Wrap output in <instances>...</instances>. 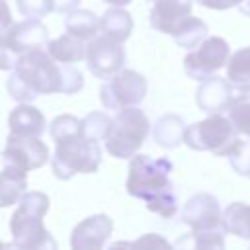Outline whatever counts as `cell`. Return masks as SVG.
Here are the masks:
<instances>
[{
	"mask_svg": "<svg viewBox=\"0 0 250 250\" xmlns=\"http://www.w3.org/2000/svg\"><path fill=\"white\" fill-rule=\"evenodd\" d=\"M45 49L55 61L66 62V64L86 61V55H88V43L68 31L64 35H59L57 39H51Z\"/></svg>",
	"mask_w": 250,
	"mask_h": 250,
	"instance_id": "obj_19",
	"label": "cell"
},
{
	"mask_svg": "<svg viewBox=\"0 0 250 250\" xmlns=\"http://www.w3.org/2000/svg\"><path fill=\"white\" fill-rule=\"evenodd\" d=\"M229 57H230L229 43L219 35H211L205 37L195 49H191L184 57V70L189 78L201 82L217 74L223 66H227Z\"/></svg>",
	"mask_w": 250,
	"mask_h": 250,
	"instance_id": "obj_8",
	"label": "cell"
},
{
	"mask_svg": "<svg viewBox=\"0 0 250 250\" xmlns=\"http://www.w3.org/2000/svg\"><path fill=\"white\" fill-rule=\"evenodd\" d=\"M55 154L51 156V170L59 180H70L76 174H94L102 164L100 143L82 135L55 143Z\"/></svg>",
	"mask_w": 250,
	"mask_h": 250,
	"instance_id": "obj_5",
	"label": "cell"
},
{
	"mask_svg": "<svg viewBox=\"0 0 250 250\" xmlns=\"http://www.w3.org/2000/svg\"><path fill=\"white\" fill-rule=\"evenodd\" d=\"M240 2H242V0H230V4H232V8H234V6H238Z\"/></svg>",
	"mask_w": 250,
	"mask_h": 250,
	"instance_id": "obj_38",
	"label": "cell"
},
{
	"mask_svg": "<svg viewBox=\"0 0 250 250\" xmlns=\"http://www.w3.org/2000/svg\"><path fill=\"white\" fill-rule=\"evenodd\" d=\"M64 62L55 61L45 47L27 51L20 57L6 80V90L16 102H33L43 94L62 92Z\"/></svg>",
	"mask_w": 250,
	"mask_h": 250,
	"instance_id": "obj_2",
	"label": "cell"
},
{
	"mask_svg": "<svg viewBox=\"0 0 250 250\" xmlns=\"http://www.w3.org/2000/svg\"><path fill=\"white\" fill-rule=\"evenodd\" d=\"M133 18L123 6H111L100 16V33L125 43L133 31Z\"/></svg>",
	"mask_w": 250,
	"mask_h": 250,
	"instance_id": "obj_20",
	"label": "cell"
},
{
	"mask_svg": "<svg viewBox=\"0 0 250 250\" xmlns=\"http://www.w3.org/2000/svg\"><path fill=\"white\" fill-rule=\"evenodd\" d=\"M49 135L55 143L59 141H64V139H72V137H78L82 135L80 133V119L70 115V113H62V115H57L51 123H49Z\"/></svg>",
	"mask_w": 250,
	"mask_h": 250,
	"instance_id": "obj_28",
	"label": "cell"
},
{
	"mask_svg": "<svg viewBox=\"0 0 250 250\" xmlns=\"http://www.w3.org/2000/svg\"><path fill=\"white\" fill-rule=\"evenodd\" d=\"M238 131L234 129L229 115L211 113L209 117L188 125L184 135V145L191 150L213 152L215 156H227L234 143L238 141Z\"/></svg>",
	"mask_w": 250,
	"mask_h": 250,
	"instance_id": "obj_6",
	"label": "cell"
},
{
	"mask_svg": "<svg viewBox=\"0 0 250 250\" xmlns=\"http://www.w3.org/2000/svg\"><path fill=\"white\" fill-rule=\"evenodd\" d=\"M102 2H105V4H109V6H127V4H131L133 0H102Z\"/></svg>",
	"mask_w": 250,
	"mask_h": 250,
	"instance_id": "obj_37",
	"label": "cell"
},
{
	"mask_svg": "<svg viewBox=\"0 0 250 250\" xmlns=\"http://www.w3.org/2000/svg\"><path fill=\"white\" fill-rule=\"evenodd\" d=\"M227 115L240 135L250 137V92L232 96V100L227 107Z\"/></svg>",
	"mask_w": 250,
	"mask_h": 250,
	"instance_id": "obj_25",
	"label": "cell"
},
{
	"mask_svg": "<svg viewBox=\"0 0 250 250\" xmlns=\"http://www.w3.org/2000/svg\"><path fill=\"white\" fill-rule=\"evenodd\" d=\"M135 244H162V246H170L164 238H160V236H156V234H146V236H143V238H139Z\"/></svg>",
	"mask_w": 250,
	"mask_h": 250,
	"instance_id": "obj_35",
	"label": "cell"
},
{
	"mask_svg": "<svg viewBox=\"0 0 250 250\" xmlns=\"http://www.w3.org/2000/svg\"><path fill=\"white\" fill-rule=\"evenodd\" d=\"M113 230V221L105 213H96L82 219L70 232V246L74 250L104 248Z\"/></svg>",
	"mask_w": 250,
	"mask_h": 250,
	"instance_id": "obj_12",
	"label": "cell"
},
{
	"mask_svg": "<svg viewBox=\"0 0 250 250\" xmlns=\"http://www.w3.org/2000/svg\"><path fill=\"white\" fill-rule=\"evenodd\" d=\"M193 0H152V8L148 14L150 27L172 35L178 25L191 16Z\"/></svg>",
	"mask_w": 250,
	"mask_h": 250,
	"instance_id": "obj_13",
	"label": "cell"
},
{
	"mask_svg": "<svg viewBox=\"0 0 250 250\" xmlns=\"http://www.w3.org/2000/svg\"><path fill=\"white\" fill-rule=\"evenodd\" d=\"M64 29L88 43L96 35H100V18L90 10L76 8L64 14Z\"/></svg>",
	"mask_w": 250,
	"mask_h": 250,
	"instance_id": "obj_21",
	"label": "cell"
},
{
	"mask_svg": "<svg viewBox=\"0 0 250 250\" xmlns=\"http://www.w3.org/2000/svg\"><path fill=\"white\" fill-rule=\"evenodd\" d=\"M223 223L229 234L250 240V203H229L223 209Z\"/></svg>",
	"mask_w": 250,
	"mask_h": 250,
	"instance_id": "obj_22",
	"label": "cell"
},
{
	"mask_svg": "<svg viewBox=\"0 0 250 250\" xmlns=\"http://www.w3.org/2000/svg\"><path fill=\"white\" fill-rule=\"evenodd\" d=\"M76 8H80V0H55V12L68 14Z\"/></svg>",
	"mask_w": 250,
	"mask_h": 250,
	"instance_id": "obj_33",
	"label": "cell"
},
{
	"mask_svg": "<svg viewBox=\"0 0 250 250\" xmlns=\"http://www.w3.org/2000/svg\"><path fill=\"white\" fill-rule=\"evenodd\" d=\"M125 49L123 43L100 33L92 41H88V55H86V66L88 70L102 80H107L115 72H119L125 66Z\"/></svg>",
	"mask_w": 250,
	"mask_h": 250,
	"instance_id": "obj_9",
	"label": "cell"
},
{
	"mask_svg": "<svg viewBox=\"0 0 250 250\" xmlns=\"http://www.w3.org/2000/svg\"><path fill=\"white\" fill-rule=\"evenodd\" d=\"M27 191V172L14 166L2 164L0 170V209L16 205Z\"/></svg>",
	"mask_w": 250,
	"mask_h": 250,
	"instance_id": "obj_17",
	"label": "cell"
},
{
	"mask_svg": "<svg viewBox=\"0 0 250 250\" xmlns=\"http://www.w3.org/2000/svg\"><path fill=\"white\" fill-rule=\"evenodd\" d=\"M51 160L49 146L41 141V137H21L10 133L6 137V145L2 150V164H14L25 172L37 170Z\"/></svg>",
	"mask_w": 250,
	"mask_h": 250,
	"instance_id": "obj_10",
	"label": "cell"
},
{
	"mask_svg": "<svg viewBox=\"0 0 250 250\" xmlns=\"http://www.w3.org/2000/svg\"><path fill=\"white\" fill-rule=\"evenodd\" d=\"M225 230H205V232H189L182 236L176 246H191V248H223L225 246Z\"/></svg>",
	"mask_w": 250,
	"mask_h": 250,
	"instance_id": "obj_27",
	"label": "cell"
},
{
	"mask_svg": "<svg viewBox=\"0 0 250 250\" xmlns=\"http://www.w3.org/2000/svg\"><path fill=\"white\" fill-rule=\"evenodd\" d=\"M227 156H229L232 170L238 176L250 178V139H244V141L238 139Z\"/></svg>",
	"mask_w": 250,
	"mask_h": 250,
	"instance_id": "obj_29",
	"label": "cell"
},
{
	"mask_svg": "<svg viewBox=\"0 0 250 250\" xmlns=\"http://www.w3.org/2000/svg\"><path fill=\"white\" fill-rule=\"evenodd\" d=\"M182 223L188 225L193 232H205V230H225L223 223V209L215 195L207 191H199L191 195L184 207H182Z\"/></svg>",
	"mask_w": 250,
	"mask_h": 250,
	"instance_id": "obj_11",
	"label": "cell"
},
{
	"mask_svg": "<svg viewBox=\"0 0 250 250\" xmlns=\"http://www.w3.org/2000/svg\"><path fill=\"white\" fill-rule=\"evenodd\" d=\"M14 25V20H12V12H10V6L6 0H0V45H6L8 43V33Z\"/></svg>",
	"mask_w": 250,
	"mask_h": 250,
	"instance_id": "obj_32",
	"label": "cell"
},
{
	"mask_svg": "<svg viewBox=\"0 0 250 250\" xmlns=\"http://www.w3.org/2000/svg\"><path fill=\"white\" fill-rule=\"evenodd\" d=\"M227 80L242 90L250 92V45L234 51L227 62Z\"/></svg>",
	"mask_w": 250,
	"mask_h": 250,
	"instance_id": "obj_23",
	"label": "cell"
},
{
	"mask_svg": "<svg viewBox=\"0 0 250 250\" xmlns=\"http://www.w3.org/2000/svg\"><path fill=\"white\" fill-rule=\"evenodd\" d=\"M230 100H232V84L227 78H221L217 74L201 80L195 92V104L207 115L227 111Z\"/></svg>",
	"mask_w": 250,
	"mask_h": 250,
	"instance_id": "obj_15",
	"label": "cell"
},
{
	"mask_svg": "<svg viewBox=\"0 0 250 250\" xmlns=\"http://www.w3.org/2000/svg\"><path fill=\"white\" fill-rule=\"evenodd\" d=\"M47 43H49V29L41 20L35 18H25L23 21L14 23L8 33V45L20 57L27 51L47 47Z\"/></svg>",
	"mask_w": 250,
	"mask_h": 250,
	"instance_id": "obj_14",
	"label": "cell"
},
{
	"mask_svg": "<svg viewBox=\"0 0 250 250\" xmlns=\"http://www.w3.org/2000/svg\"><path fill=\"white\" fill-rule=\"evenodd\" d=\"M188 125L184 119L176 113H164L160 115L152 125V139L162 148H176L184 143Z\"/></svg>",
	"mask_w": 250,
	"mask_h": 250,
	"instance_id": "obj_18",
	"label": "cell"
},
{
	"mask_svg": "<svg viewBox=\"0 0 250 250\" xmlns=\"http://www.w3.org/2000/svg\"><path fill=\"white\" fill-rule=\"evenodd\" d=\"M172 162L164 156L154 158L150 154H135L129 158L125 189L131 197L145 201L150 213L162 219H172L178 213V197L170 180Z\"/></svg>",
	"mask_w": 250,
	"mask_h": 250,
	"instance_id": "obj_1",
	"label": "cell"
},
{
	"mask_svg": "<svg viewBox=\"0 0 250 250\" xmlns=\"http://www.w3.org/2000/svg\"><path fill=\"white\" fill-rule=\"evenodd\" d=\"M16 6L21 16L41 20L55 12V0H16Z\"/></svg>",
	"mask_w": 250,
	"mask_h": 250,
	"instance_id": "obj_30",
	"label": "cell"
},
{
	"mask_svg": "<svg viewBox=\"0 0 250 250\" xmlns=\"http://www.w3.org/2000/svg\"><path fill=\"white\" fill-rule=\"evenodd\" d=\"M49 211V197L43 191H25L18 201L16 211L10 217L12 244L16 248H55L51 232L43 225V217Z\"/></svg>",
	"mask_w": 250,
	"mask_h": 250,
	"instance_id": "obj_3",
	"label": "cell"
},
{
	"mask_svg": "<svg viewBox=\"0 0 250 250\" xmlns=\"http://www.w3.org/2000/svg\"><path fill=\"white\" fill-rule=\"evenodd\" d=\"M150 133V121L137 105L123 107L111 117L109 131L104 139V148L109 156L127 160L133 158L145 145Z\"/></svg>",
	"mask_w": 250,
	"mask_h": 250,
	"instance_id": "obj_4",
	"label": "cell"
},
{
	"mask_svg": "<svg viewBox=\"0 0 250 250\" xmlns=\"http://www.w3.org/2000/svg\"><path fill=\"white\" fill-rule=\"evenodd\" d=\"M111 125V117L104 111H90L80 119V133L90 141H104Z\"/></svg>",
	"mask_w": 250,
	"mask_h": 250,
	"instance_id": "obj_26",
	"label": "cell"
},
{
	"mask_svg": "<svg viewBox=\"0 0 250 250\" xmlns=\"http://www.w3.org/2000/svg\"><path fill=\"white\" fill-rule=\"evenodd\" d=\"M10 133L21 137H41L47 131V119L31 102H20L8 115Z\"/></svg>",
	"mask_w": 250,
	"mask_h": 250,
	"instance_id": "obj_16",
	"label": "cell"
},
{
	"mask_svg": "<svg viewBox=\"0 0 250 250\" xmlns=\"http://www.w3.org/2000/svg\"><path fill=\"white\" fill-rule=\"evenodd\" d=\"M197 4H201L203 8H209V10H229L232 8L230 0H195Z\"/></svg>",
	"mask_w": 250,
	"mask_h": 250,
	"instance_id": "obj_34",
	"label": "cell"
},
{
	"mask_svg": "<svg viewBox=\"0 0 250 250\" xmlns=\"http://www.w3.org/2000/svg\"><path fill=\"white\" fill-rule=\"evenodd\" d=\"M148 84L146 78L133 70L121 68L113 76H109L100 88V102L105 109H123L131 105H139L146 96Z\"/></svg>",
	"mask_w": 250,
	"mask_h": 250,
	"instance_id": "obj_7",
	"label": "cell"
},
{
	"mask_svg": "<svg viewBox=\"0 0 250 250\" xmlns=\"http://www.w3.org/2000/svg\"><path fill=\"white\" fill-rule=\"evenodd\" d=\"M2 246H4V242H2V240H0V248H2Z\"/></svg>",
	"mask_w": 250,
	"mask_h": 250,
	"instance_id": "obj_39",
	"label": "cell"
},
{
	"mask_svg": "<svg viewBox=\"0 0 250 250\" xmlns=\"http://www.w3.org/2000/svg\"><path fill=\"white\" fill-rule=\"evenodd\" d=\"M207 31H209V27H207V23L203 20L189 16V18H186L178 25V29L172 33V37H174L178 47L191 51V49H195L207 37Z\"/></svg>",
	"mask_w": 250,
	"mask_h": 250,
	"instance_id": "obj_24",
	"label": "cell"
},
{
	"mask_svg": "<svg viewBox=\"0 0 250 250\" xmlns=\"http://www.w3.org/2000/svg\"><path fill=\"white\" fill-rule=\"evenodd\" d=\"M84 88V76L78 68L64 62L62 68V92L61 94H76Z\"/></svg>",
	"mask_w": 250,
	"mask_h": 250,
	"instance_id": "obj_31",
	"label": "cell"
},
{
	"mask_svg": "<svg viewBox=\"0 0 250 250\" xmlns=\"http://www.w3.org/2000/svg\"><path fill=\"white\" fill-rule=\"evenodd\" d=\"M236 8L242 12V16H248V18H250V0H242Z\"/></svg>",
	"mask_w": 250,
	"mask_h": 250,
	"instance_id": "obj_36",
	"label": "cell"
}]
</instances>
